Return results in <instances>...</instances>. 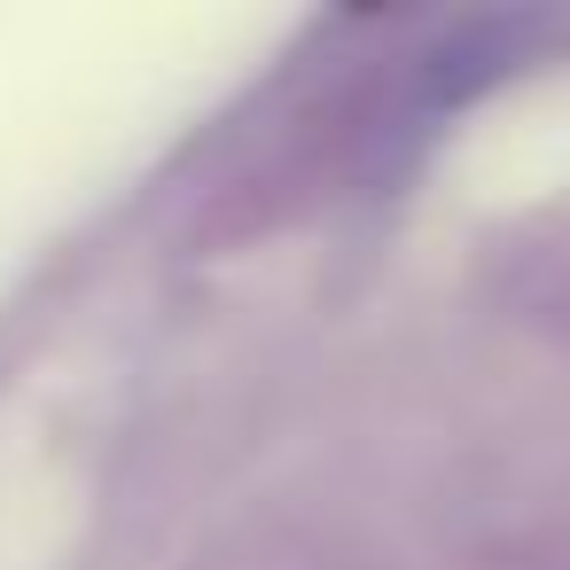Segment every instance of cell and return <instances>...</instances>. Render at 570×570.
Segmentation results:
<instances>
[{
  "mask_svg": "<svg viewBox=\"0 0 570 570\" xmlns=\"http://www.w3.org/2000/svg\"><path fill=\"white\" fill-rule=\"evenodd\" d=\"M547 32H554V17H476V24H461V32L422 63V102H430V110L476 102V95H484L492 79H508Z\"/></svg>",
  "mask_w": 570,
  "mask_h": 570,
  "instance_id": "6da1fadb",
  "label": "cell"
}]
</instances>
